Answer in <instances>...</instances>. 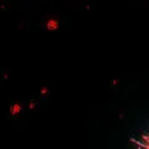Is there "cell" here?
Wrapping results in <instances>:
<instances>
[{
	"label": "cell",
	"mask_w": 149,
	"mask_h": 149,
	"mask_svg": "<svg viewBox=\"0 0 149 149\" xmlns=\"http://www.w3.org/2000/svg\"><path fill=\"white\" fill-rule=\"evenodd\" d=\"M39 94L41 95H43V97H46V95H49L50 94V89H49V86H46V85H43V86L39 89Z\"/></svg>",
	"instance_id": "obj_4"
},
{
	"label": "cell",
	"mask_w": 149,
	"mask_h": 149,
	"mask_svg": "<svg viewBox=\"0 0 149 149\" xmlns=\"http://www.w3.org/2000/svg\"><path fill=\"white\" fill-rule=\"evenodd\" d=\"M134 143L136 144L137 149H149V132L143 135L139 140H135Z\"/></svg>",
	"instance_id": "obj_2"
},
{
	"label": "cell",
	"mask_w": 149,
	"mask_h": 149,
	"mask_svg": "<svg viewBox=\"0 0 149 149\" xmlns=\"http://www.w3.org/2000/svg\"><path fill=\"white\" fill-rule=\"evenodd\" d=\"M28 107H29V110H36L37 103L34 102V101H30V102H29V105H28Z\"/></svg>",
	"instance_id": "obj_5"
},
{
	"label": "cell",
	"mask_w": 149,
	"mask_h": 149,
	"mask_svg": "<svg viewBox=\"0 0 149 149\" xmlns=\"http://www.w3.org/2000/svg\"><path fill=\"white\" fill-rule=\"evenodd\" d=\"M59 26H60L59 20L54 18V17L49 18V20L46 21V24H45V28H46L47 31H56L58 29H59Z\"/></svg>",
	"instance_id": "obj_1"
},
{
	"label": "cell",
	"mask_w": 149,
	"mask_h": 149,
	"mask_svg": "<svg viewBox=\"0 0 149 149\" xmlns=\"http://www.w3.org/2000/svg\"><path fill=\"white\" fill-rule=\"evenodd\" d=\"M22 113V105L18 102H15L9 106V115L10 116H18Z\"/></svg>",
	"instance_id": "obj_3"
}]
</instances>
